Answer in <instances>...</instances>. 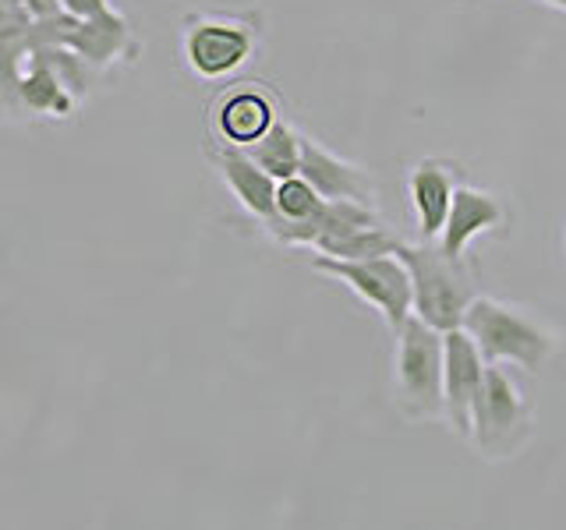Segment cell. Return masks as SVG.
I'll use <instances>...</instances> for the list:
<instances>
[{"label":"cell","mask_w":566,"mask_h":530,"mask_svg":"<svg viewBox=\"0 0 566 530\" xmlns=\"http://www.w3.org/2000/svg\"><path fill=\"white\" fill-rule=\"evenodd\" d=\"M397 255L407 265L411 276V311L421 322H429L439 332L460 329L464 311L471 300L482 294V269L471 255L450 258L439 252L436 241H418V244H397Z\"/></svg>","instance_id":"obj_1"},{"label":"cell","mask_w":566,"mask_h":530,"mask_svg":"<svg viewBox=\"0 0 566 530\" xmlns=\"http://www.w3.org/2000/svg\"><path fill=\"white\" fill-rule=\"evenodd\" d=\"M460 329L474 340L485 364H513L531 371V375L542 371L559 347L556 332L535 311L506 305V300H495L489 294H478L471 300Z\"/></svg>","instance_id":"obj_2"},{"label":"cell","mask_w":566,"mask_h":530,"mask_svg":"<svg viewBox=\"0 0 566 530\" xmlns=\"http://www.w3.org/2000/svg\"><path fill=\"white\" fill-rule=\"evenodd\" d=\"M262 18L255 11H191L181 22V57L206 82L230 78L255 57Z\"/></svg>","instance_id":"obj_3"},{"label":"cell","mask_w":566,"mask_h":530,"mask_svg":"<svg viewBox=\"0 0 566 530\" xmlns=\"http://www.w3.org/2000/svg\"><path fill=\"white\" fill-rule=\"evenodd\" d=\"M394 336V389L400 414L415 424L442 421V332L411 315Z\"/></svg>","instance_id":"obj_4"},{"label":"cell","mask_w":566,"mask_h":530,"mask_svg":"<svg viewBox=\"0 0 566 530\" xmlns=\"http://www.w3.org/2000/svg\"><path fill=\"white\" fill-rule=\"evenodd\" d=\"M312 269L323 273L336 283H344L350 294H358L371 311L389 329H400L411 318V276L400 255H376V258H329V255H312Z\"/></svg>","instance_id":"obj_5"},{"label":"cell","mask_w":566,"mask_h":530,"mask_svg":"<svg viewBox=\"0 0 566 530\" xmlns=\"http://www.w3.org/2000/svg\"><path fill=\"white\" fill-rule=\"evenodd\" d=\"M527 435V396L513 382L506 364H489L482 393L471 411V442L485 456H503Z\"/></svg>","instance_id":"obj_6"},{"label":"cell","mask_w":566,"mask_h":530,"mask_svg":"<svg viewBox=\"0 0 566 530\" xmlns=\"http://www.w3.org/2000/svg\"><path fill=\"white\" fill-rule=\"evenodd\" d=\"M485 361L464 329L442 332V421L460 438H471V411L485 382Z\"/></svg>","instance_id":"obj_7"},{"label":"cell","mask_w":566,"mask_h":530,"mask_svg":"<svg viewBox=\"0 0 566 530\" xmlns=\"http://www.w3.org/2000/svg\"><path fill=\"white\" fill-rule=\"evenodd\" d=\"M500 226H506V205H503L500 194L460 181V188L453 191L447 223H442V234L436 237V244H439L442 255L464 258V255H471V244L478 237L495 234Z\"/></svg>","instance_id":"obj_8"},{"label":"cell","mask_w":566,"mask_h":530,"mask_svg":"<svg viewBox=\"0 0 566 530\" xmlns=\"http://www.w3.org/2000/svg\"><path fill=\"white\" fill-rule=\"evenodd\" d=\"M280 120L276 96L259 82H241L230 85L227 93L212 106V131L227 146H252L265 131Z\"/></svg>","instance_id":"obj_9"},{"label":"cell","mask_w":566,"mask_h":530,"mask_svg":"<svg viewBox=\"0 0 566 530\" xmlns=\"http://www.w3.org/2000/svg\"><path fill=\"white\" fill-rule=\"evenodd\" d=\"M297 177L323 194L326 202H365L376 205V181L361 163H350V159L336 156L333 149H326L323 141H315L308 135H301V167Z\"/></svg>","instance_id":"obj_10"},{"label":"cell","mask_w":566,"mask_h":530,"mask_svg":"<svg viewBox=\"0 0 566 530\" xmlns=\"http://www.w3.org/2000/svg\"><path fill=\"white\" fill-rule=\"evenodd\" d=\"M460 181H464L460 167L453 159H439V156L418 159L407 170V202H411L421 241H436L442 234V223H447V212Z\"/></svg>","instance_id":"obj_11"},{"label":"cell","mask_w":566,"mask_h":530,"mask_svg":"<svg viewBox=\"0 0 566 530\" xmlns=\"http://www.w3.org/2000/svg\"><path fill=\"white\" fill-rule=\"evenodd\" d=\"M209 163L217 167L220 181L227 184V191L234 194V202L252 216L259 226L273 216L276 209V181L265 173L252 156L238 146H227V141L212 138L206 146Z\"/></svg>","instance_id":"obj_12"},{"label":"cell","mask_w":566,"mask_h":530,"mask_svg":"<svg viewBox=\"0 0 566 530\" xmlns=\"http://www.w3.org/2000/svg\"><path fill=\"white\" fill-rule=\"evenodd\" d=\"M323 205L326 199L305 177H287V181H276V209L262 230L283 247H315Z\"/></svg>","instance_id":"obj_13"},{"label":"cell","mask_w":566,"mask_h":530,"mask_svg":"<svg viewBox=\"0 0 566 530\" xmlns=\"http://www.w3.org/2000/svg\"><path fill=\"white\" fill-rule=\"evenodd\" d=\"M75 96L67 93V88L53 78V71L43 67L40 61L25 57V67H22V78H18V106L29 114H43V117H67L75 110Z\"/></svg>","instance_id":"obj_14"},{"label":"cell","mask_w":566,"mask_h":530,"mask_svg":"<svg viewBox=\"0 0 566 530\" xmlns=\"http://www.w3.org/2000/svg\"><path fill=\"white\" fill-rule=\"evenodd\" d=\"M244 152L252 156L273 181H287V177H297V167H301V135L280 117L259 141L244 146Z\"/></svg>","instance_id":"obj_15"},{"label":"cell","mask_w":566,"mask_h":530,"mask_svg":"<svg viewBox=\"0 0 566 530\" xmlns=\"http://www.w3.org/2000/svg\"><path fill=\"white\" fill-rule=\"evenodd\" d=\"M29 53L35 61H40L43 67L53 71V78H57L71 96L82 99L88 93V85H93V75L96 67L88 64L85 57H78L71 46H61V43H43V46H29Z\"/></svg>","instance_id":"obj_16"},{"label":"cell","mask_w":566,"mask_h":530,"mask_svg":"<svg viewBox=\"0 0 566 530\" xmlns=\"http://www.w3.org/2000/svg\"><path fill=\"white\" fill-rule=\"evenodd\" d=\"M29 57V40H0V106L22 110L18 106V78Z\"/></svg>","instance_id":"obj_17"},{"label":"cell","mask_w":566,"mask_h":530,"mask_svg":"<svg viewBox=\"0 0 566 530\" xmlns=\"http://www.w3.org/2000/svg\"><path fill=\"white\" fill-rule=\"evenodd\" d=\"M61 11L75 22H93V18L111 14V0H61Z\"/></svg>","instance_id":"obj_18"},{"label":"cell","mask_w":566,"mask_h":530,"mask_svg":"<svg viewBox=\"0 0 566 530\" xmlns=\"http://www.w3.org/2000/svg\"><path fill=\"white\" fill-rule=\"evenodd\" d=\"M22 8L32 22H46V18L61 14V0H22Z\"/></svg>","instance_id":"obj_19"},{"label":"cell","mask_w":566,"mask_h":530,"mask_svg":"<svg viewBox=\"0 0 566 530\" xmlns=\"http://www.w3.org/2000/svg\"><path fill=\"white\" fill-rule=\"evenodd\" d=\"M542 4H548V8H559V11L566 14V0H542Z\"/></svg>","instance_id":"obj_20"},{"label":"cell","mask_w":566,"mask_h":530,"mask_svg":"<svg viewBox=\"0 0 566 530\" xmlns=\"http://www.w3.org/2000/svg\"><path fill=\"white\" fill-rule=\"evenodd\" d=\"M563 244H566V226H563Z\"/></svg>","instance_id":"obj_21"}]
</instances>
